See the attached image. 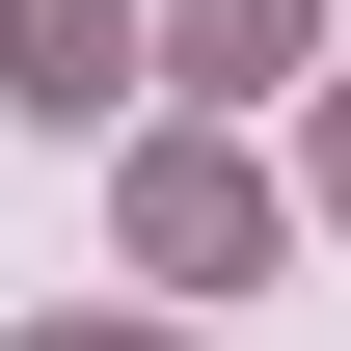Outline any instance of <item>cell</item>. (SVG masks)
Masks as SVG:
<instances>
[{"mask_svg":"<svg viewBox=\"0 0 351 351\" xmlns=\"http://www.w3.org/2000/svg\"><path fill=\"white\" fill-rule=\"evenodd\" d=\"M27 351H162V324H27Z\"/></svg>","mask_w":351,"mask_h":351,"instance_id":"5b68a950","label":"cell"},{"mask_svg":"<svg viewBox=\"0 0 351 351\" xmlns=\"http://www.w3.org/2000/svg\"><path fill=\"white\" fill-rule=\"evenodd\" d=\"M324 217H351V54H324Z\"/></svg>","mask_w":351,"mask_h":351,"instance_id":"277c9868","label":"cell"},{"mask_svg":"<svg viewBox=\"0 0 351 351\" xmlns=\"http://www.w3.org/2000/svg\"><path fill=\"white\" fill-rule=\"evenodd\" d=\"M0 82H27V108H54V135H82V108H108V82H135V0H0Z\"/></svg>","mask_w":351,"mask_h":351,"instance_id":"7a4b0ae2","label":"cell"},{"mask_svg":"<svg viewBox=\"0 0 351 351\" xmlns=\"http://www.w3.org/2000/svg\"><path fill=\"white\" fill-rule=\"evenodd\" d=\"M135 270H162V298H243V270H270V189L217 162V135H162V162H135Z\"/></svg>","mask_w":351,"mask_h":351,"instance_id":"6da1fadb","label":"cell"},{"mask_svg":"<svg viewBox=\"0 0 351 351\" xmlns=\"http://www.w3.org/2000/svg\"><path fill=\"white\" fill-rule=\"evenodd\" d=\"M162 54H189V82H324V0H189Z\"/></svg>","mask_w":351,"mask_h":351,"instance_id":"3957f363","label":"cell"}]
</instances>
